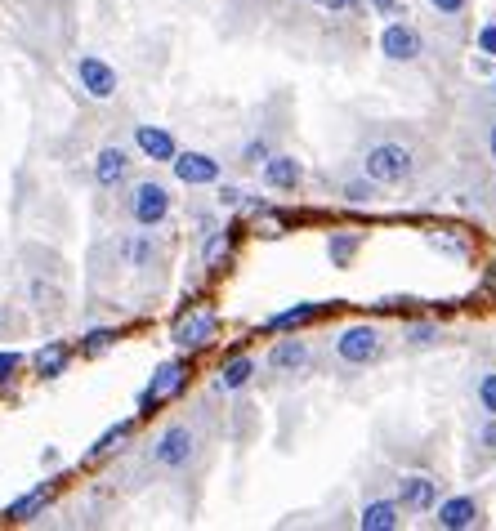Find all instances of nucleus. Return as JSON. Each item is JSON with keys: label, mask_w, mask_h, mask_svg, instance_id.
<instances>
[{"label": "nucleus", "mask_w": 496, "mask_h": 531, "mask_svg": "<svg viewBox=\"0 0 496 531\" xmlns=\"http://www.w3.org/2000/svg\"><path fill=\"white\" fill-rule=\"evenodd\" d=\"M362 175L376 188H403V183L416 179V152L407 143H376L362 157Z\"/></svg>", "instance_id": "1"}, {"label": "nucleus", "mask_w": 496, "mask_h": 531, "mask_svg": "<svg viewBox=\"0 0 496 531\" xmlns=\"http://www.w3.org/2000/svg\"><path fill=\"white\" fill-rule=\"evenodd\" d=\"M197 451H202L197 429L188 420H175V424H166V429L157 433V442H152V465H157L161 473H184L197 460Z\"/></svg>", "instance_id": "2"}, {"label": "nucleus", "mask_w": 496, "mask_h": 531, "mask_svg": "<svg viewBox=\"0 0 496 531\" xmlns=\"http://www.w3.org/2000/svg\"><path fill=\"white\" fill-rule=\"evenodd\" d=\"M126 210L139 228H161L170 219V210H175V197H170V188L161 179H139L135 188H130Z\"/></svg>", "instance_id": "3"}, {"label": "nucleus", "mask_w": 496, "mask_h": 531, "mask_svg": "<svg viewBox=\"0 0 496 531\" xmlns=\"http://www.w3.org/2000/svg\"><path fill=\"white\" fill-rule=\"evenodd\" d=\"M188 362L184 357H175V362H161L157 366V375L148 380V389L139 393V415H152L157 407H166V402H175L179 393L188 389Z\"/></svg>", "instance_id": "4"}, {"label": "nucleus", "mask_w": 496, "mask_h": 531, "mask_svg": "<svg viewBox=\"0 0 496 531\" xmlns=\"http://www.w3.org/2000/svg\"><path fill=\"white\" fill-rule=\"evenodd\" d=\"M215 335H219L215 308H188V313L170 326V340H175L184 353H197V349H206V344H215Z\"/></svg>", "instance_id": "5"}, {"label": "nucleus", "mask_w": 496, "mask_h": 531, "mask_svg": "<svg viewBox=\"0 0 496 531\" xmlns=\"http://www.w3.org/2000/svg\"><path fill=\"white\" fill-rule=\"evenodd\" d=\"M380 353H385V335H380L371 322L349 326V331H340V340H336V357L345 366H367V362H376Z\"/></svg>", "instance_id": "6"}, {"label": "nucleus", "mask_w": 496, "mask_h": 531, "mask_svg": "<svg viewBox=\"0 0 496 531\" xmlns=\"http://www.w3.org/2000/svg\"><path fill=\"white\" fill-rule=\"evenodd\" d=\"M380 54H385L389 63H416L425 54V36L416 32L407 18H394V23H385V32H380Z\"/></svg>", "instance_id": "7"}, {"label": "nucleus", "mask_w": 496, "mask_h": 531, "mask_svg": "<svg viewBox=\"0 0 496 531\" xmlns=\"http://www.w3.org/2000/svg\"><path fill=\"white\" fill-rule=\"evenodd\" d=\"M76 81H81V90L90 94V99H99V103H108V99H117V67H112L108 59H99V54H81L76 59Z\"/></svg>", "instance_id": "8"}, {"label": "nucleus", "mask_w": 496, "mask_h": 531, "mask_svg": "<svg viewBox=\"0 0 496 531\" xmlns=\"http://www.w3.org/2000/svg\"><path fill=\"white\" fill-rule=\"evenodd\" d=\"M170 170H175V179L184 183V188H211V183H219V175H224V166H219L215 157H206V152H175Z\"/></svg>", "instance_id": "9"}, {"label": "nucleus", "mask_w": 496, "mask_h": 531, "mask_svg": "<svg viewBox=\"0 0 496 531\" xmlns=\"http://www.w3.org/2000/svg\"><path fill=\"white\" fill-rule=\"evenodd\" d=\"M394 500L403 514H429V509L438 505V482L429 478V473H407V478H398Z\"/></svg>", "instance_id": "10"}, {"label": "nucleus", "mask_w": 496, "mask_h": 531, "mask_svg": "<svg viewBox=\"0 0 496 531\" xmlns=\"http://www.w3.org/2000/svg\"><path fill=\"white\" fill-rule=\"evenodd\" d=\"M50 500H54V482H36L27 496H18L14 505L5 509V523H14V527H23V523H36V518L50 509Z\"/></svg>", "instance_id": "11"}, {"label": "nucleus", "mask_w": 496, "mask_h": 531, "mask_svg": "<svg viewBox=\"0 0 496 531\" xmlns=\"http://www.w3.org/2000/svg\"><path fill=\"white\" fill-rule=\"evenodd\" d=\"M126 179H130V152L126 148H103L99 157H94V183H99L103 192L121 188Z\"/></svg>", "instance_id": "12"}, {"label": "nucleus", "mask_w": 496, "mask_h": 531, "mask_svg": "<svg viewBox=\"0 0 496 531\" xmlns=\"http://www.w3.org/2000/svg\"><path fill=\"white\" fill-rule=\"evenodd\" d=\"M304 183V166L295 157H286V152H278V157H264V188L273 192H295Z\"/></svg>", "instance_id": "13"}, {"label": "nucleus", "mask_w": 496, "mask_h": 531, "mask_svg": "<svg viewBox=\"0 0 496 531\" xmlns=\"http://www.w3.org/2000/svg\"><path fill=\"white\" fill-rule=\"evenodd\" d=\"M434 509H438V527H447V531L479 527V518H483V509H479V500H474V496L443 500V505H434Z\"/></svg>", "instance_id": "14"}, {"label": "nucleus", "mask_w": 496, "mask_h": 531, "mask_svg": "<svg viewBox=\"0 0 496 531\" xmlns=\"http://www.w3.org/2000/svg\"><path fill=\"white\" fill-rule=\"evenodd\" d=\"M135 148L148 161H166V166H170V157L179 152V143H175V134L161 130V125H139V130H135Z\"/></svg>", "instance_id": "15"}, {"label": "nucleus", "mask_w": 496, "mask_h": 531, "mask_svg": "<svg viewBox=\"0 0 496 531\" xmlns=\"http://www.w3.org/2000/svg\"><path fill=\"white\" fill-rule=\"evenodd\" d=\"M255 375H260V362H255V357H246V353L242 357H228V362L219 366V375H215V389L219 393H242Z\"/></svg>", "instance_id": "16"}, {"label": "nucleus", "mask_w": 496, "mask_h": 531, "mask_svg": "<svg viewBox=\"0 0 496 531\" xmlns=\"http://www.w3.org/2000/svg\"><path fill=\"white\" fill-rule=\"evenodd\" d=\"M309 366V340H278L269 349V371L273 375H295Z\"/></svg>", "instance_id": "17"}, {"label": "nucleus", "mask_w": 496, "mask_h": 531, "mask_svg": "<svg viewBox=\"0 0 496 531\" xmlns=\"http://www.w3.org/2000/svg\"><path fill=\"white\" fill-rule=\"evenodd\" d=\"M358 523L362 531H394L403 527V509H398V500H367Z\"/></svg>", "instance_id": "18"}, {"label": "nucleus", "mask_w": 496, "mask_h": 531, "mask_svg": "<svg viewBox=\"0 0 496 531\" xmlns=\"http://www.w3.org/2000/svg\"><path fill=\"white\" fill-rule=\"evenodd\" d=\"M32 366H36V375H41V380H59V375L72 366V349L63 340H50L45 349H36Z\"/></svg>", "instance_id": "19"}, {"label": "nucleus", "mask_w": 496, "mask_h": 531, "mask_svg": "<svg viewBox=\"0 0 496 531\" xmlns=\"http://www.w3.org/2000/svg\"><path fill=\"white\" fill-rule=\"evenodd\" d=\"M130 433H135V420H121V424H112V429L103 433V438L94 442L90 451H85V460H90V465H94V460H108V456H117V451L130 442Z\"/></svg>", "instance_id": "20"}, {"label": "nucleus", "mask_w": 496, "mask_h": 531, "mask_svg": "<svg viewBox=\"0 0 496 531\" xmlns=\"http://www.w3.org/2000/svg\"><path fill=\"white\" fill-rule=\"evenodd\" d=\"M322 308H327V304H295V308H282V313H273L269 322H264V331H291V326H304V322H313Z\"/></svg>", "instance_id": "21"}, {"label": "nucleus", "mask_w": 496, "mask_h": 531, "mask_svg": "<svg viewBox=\"0 0 496 531\" xmlns=\"http://www.w3.org/2000/svg\"><path fill=\"white\" fill-rule=\"evenodd\" d=\"M233 250V228H219V233H206V250H202V264L206 268H219Z\"/></svg>", "instance_id": "22"}, {"label": "nucleus", "mask_w": 496, "mask_h": 531, "mask_svg": "<svg viewBox=\"0 0 496 531\" xmlns=\"http://www.w3.org/2000/svg\"><path fill=\"white\" fill-rule=\"evenodd\" d=\"M362 246V233H331L327 241V255L336 268H349V259H354V250Z\"/></svg>", "instance_id": "23"}, {"label": "nucleus", "mask_w": 496, "mask_h": 531, "mask_svg": "<svg viewBox=\"0 0 496 531\" xmlns=\"http://www.w3.org/2000/svg\"><path fill=\"white\" fill-rule=\"evenodd\" d=\"M121 250H126L130 268H148L152 259H157V246H152V237H148V233H135V237H130Z\"/></svg>", "instance_id": "24"}, {"label": "nucleus", "mask_w": 496, "mask_h": 531, "mask_svg": "<svg viewBox=\"0 0 496 531\" xmlns=\"http://www.w3.org/2000/svg\"><path fill=\"white\" fill-rule=\"evenodd\" d=\"M121 335L112 331V326H99V331H85V340H81V353L85 357H99V353H108L112 344H117Z\"/></svg>", "instance_id": "25"}, {"label": "nucleus", "mask_w": 496, "mask_h": 531, "mask_svg": "<svg viewBox=\"0 0 496 531\" xmlns=\"http://www.w3.org/2000/svg\"><path fill=\"white\" fill-rule=\"evenodd\" d=\"M376 183H371L367 175H362V179H354V183H345V197L349 201H354V206H371V201H376Z\"/></svg>", "instance_id": "26"}, {"label": "nucleus", "mask_w": 496, "mask_h": 531, "mask_svg": "<svg viewBox=\"0 0 496 531\" xmlns=\"http://www.w3.org/2000/svg\"><path fill=\"white\" fill-rule=\"evenodd\" d=\"M403 340L412 344V349H425V344H438L443 340V335H438V326H403Z\"/></svg>", "instance_id": "27"}, {"label": "nucleus", "mask_w": 496, "mask_h": 531, "mask_svg": "<svg viewBox=\"0 0 496 531\" xmlns=\"http://www.w3.org/2000/svg\"><path fill=\"white\" fill-rule=\"evenodd\" d=\"M479 407H483V415H496V371H488L479 380Z\"/></svg>", "instance_id": "28"}, {"label": "nucleus", "mask_w": 496, "mask_h": 531, "mask_svg": "<svg viewBox=\"0 0 496 531\" xmlns=\"http://www.w3.org/2000/svg\"><path fill=\"white\" fill-rule=\"evenodd\" d=\"M23 366V353H14V349H0V384H9L14 380V371Z\"/></svg>", "instance_id": "29"}, {"label": "nucleus", "mask_w": 496, "mask_h": 531, "mask_svg": "<svg viewBox=\"0 0 496 531\" xmlns=\"http://www.w3.org/2000/svg\"><path fill=\"white\" fill-rule=\"evenodd\" d=\"M264 157H269V143H264V139H251V143L242 148V161H246V166H264Z\"/></svg>", "instance_id": "30"}, {"label": "nucleus", "mask_w": 496, "mask_h": 531, "mask_svg": "<svg viewBox=\"0 0 496 531\" xmlns=\"http://www.w3.org/2000/svg\"><path fill=\"white\" fill-rule=\"evenodd\" d=\"M371 9H376L380 18H407V5L403 0H367Z\"/></svg>", "instance_id": "31"}, {"label": "nucleus", "mask_w": 496, "mask_h": 531, "mask_svg": "<svg viewBox=\"0 0 496 531\" xmlns=\"http://www.w3.org/2000/svg\"><path fill=\"white\" fill-rule=\"evenodd\" d=\"M313 5H318L322 14H354L358 0H313Z\"/></svg>", "instance_id": "32"}, {"label": "nucleus", "mask_w": 496, "mask_h": 531, "mask_svg": "<svg viewBox=\"0 0 496 531\" xmlns=\"http://www.w3.org/2000/svg\"><path fill=\"white\" fill-rule=\"evenodd\" d=\"M429 5L438 9V14H447V18H456V14H465V5L470 0H429Z\"/></svg>", "instance_id": "33"}, {"label": "nucleus", "mask_w": 496, "mask_h": 531, "mask_svg": "<svg viewBox=\"0 0 496 531\" xmlns=\"http://www.w3.org/2000/svg\"><path fill=\"white\" fill-rule=\"evenodd\" d=\"M479 50H483V54H492V59H496V23H488V27L479 32Z\"/></svg>", "instance_id": "34"}, {"label": "nucleus", "mask_w": 496, "mask_h": 531, "mask_svg": "<svg viewBox=\"0 0 496 531\" xmlns=\"http://www.w3.org/2000/svg\"><path fill=\"white\" fill-rule=\"evenodd\" d=\"M488 429H483V447H488V451H496V415H488Z\"/></svg>", "instance_id": "35"}, {"label": "nucleus", "mask_w": 496, "mask_h": 531, "mask_svg": "<svg viewBox=\"0 0 496 531\" xmlns=\"http://www.w3.org/2000/svg\"><path fill=\"white\" fill-rule=\"evenodd\" d=\"M219 201H224V206H237V201H242V192H237V188H219Z\"/></svg>", "instance_id": "36"}, {"label": "nucleus", "mask_w": 496, "mask_h": 531, "mask_svg": "<svg viewBox=\"0 0 496 531\" xmlns=\"http://www.w3.org/2000/svg\"><path fill=\"white\" fill-rule=\"evenodd\" d=\"M488 152H492V161H496V121H492V130H488Z\"/></svg>", "instance_id": "37"}, {"label": "nucleus", "mask_w": 496, "mask_h": 531, "mask_svg": "<svg viewBox=\"0 0 496 531\" xmlns=\"http://www.w3.org/2000/svg\"><path fill=\"white\" fill-rule=\"evenodd\" d=\"M0 326H5V313H0Z\"/></svg>", "instance_id": "38"}]
</instances>
